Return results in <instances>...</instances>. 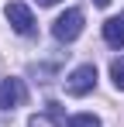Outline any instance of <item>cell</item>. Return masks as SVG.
I'll return each mask as SVG.
<instances>
[{"instance_id":"cell-1","label":"cell","mask_w":124,"mask_h":127,"mask_svg":"<svg viewBox=\"0 0 124 127\" xmlns=\"http://www.w3.org/2000/svg\"><path fill=\"white\" fill-rule=\"evenodd\" d=\"M83 31V10H76V7H69L65 14H59L55 17V24H52V34H55V41H76Z\"/></svg>"},{"instance_id":"cell-2","label":"cell","mask_w":124,"mask_h":127,"mask_svg":"<svg viewBox=\"0 0 124 127\" xmlns=\"http://www.w3.org/2000/svg\"><path fill=\"white\" fill-rule=\"evenodd\" d=\"M97 86V65H76L65 79V93L69 96H86Z\"/></svg>"},{"instance_id":"cell-3","label":"cell","mask_w":124,"mask_h":127,"mask_svg":"<svg viewBox=\"0 0 124 127\" xmlns=\"http://www.w3.org/2000/svg\"><path fill=\"white\" fill-rule=\"evenodd\" d=\"M3 14H7V24H10L17 34H35V14H31L28 3H17V0H14V3H7Z\"/></svg>"},{"instance_id":"cell-4","label":"cell","mask_w":124,"mask_h":127,"mask_svg":"<svg viewBox=\"0 0 124 127\" xmlns=\"http://www.w3.org/2000/svg\"><path fill=\"white\" fill-rule=\"evenodd\" d=\"M24 100V83L21 79H3L0 83V110H14Z\"/></svg>"},{"instance_id":"cell-5","label":"cell","mask_w":124,"mask_h":127,"mask_svg":"<svg viewBox=\"0 0 124 127\" xmlns=\"http://www.w3.org/2000/svg\"><path fill=\"white\" fill-rule=\"evenodd\" d=\"M103 41L110 45V48H124V14L103 21Z\"/></svg>"},{"instance_id":"cell-6","label":"cell","mask_w":124,"mask_h":127,"mask_svg":"<svg viewBox=\"0 0 124 127\" xmlns=\"http://www.w3.org/2000/svg\"><path fill=\"white\" fill-rule=\"evenodd\" d=\"M28 127H62V110L59 103H48V113H35Z\"/></svg>"},{"instance_id":"cell-7","label":"cell","mask_w":124,"mask_h":127,"mask_svg":"<svg viewBox=\"0 0 124 127\" xmlns=\"http://www.w3.org/2000/svg\"><path fill=\"white\" fill-rule=\"evenodd\" d=\"M69 127H100V117L97 113H76V117H69Z\"/></svg>"},{"instance_id":"cell-8","label":"cell","mask_w":124,"mask_h":127,"mask_svg":"<svg viewBox=\"0 0 124 127\" xmlns=\"http://www.w3.org/2000/svg\"><path fill=\"white\" fill-rule=\"evenodd\" d=\"M110 79H114L117 89H124V59H114L110 62Z\"/></svg>"},{"instance_id":"cell-9","label":"cell","mask_w":124,"mask_h":127,"mask_svg":"<svg viewBox=\"0 0 124 127\" xmlns=\"http://www.w3.org/2000/svg\"><path fill=\"white\" fill-rule=\"evenodd\" d=\"M38 3L41 7H52V3H59V0H38Z\"/></svg>"},{"instance_id":"cell-10","label":"cell","mask_w":124,"mask_h":127,"mask_svg":"<svg viewBox=\"0 0 124 127\" xmlns=\"http://www.w3.org/2000/svg\"><path fill=\"white\" fill-rule=\"evenodd\" d=\"M93 3H97V7H107V3H110V0H93Z\"/></svg>"}]
</instances>
